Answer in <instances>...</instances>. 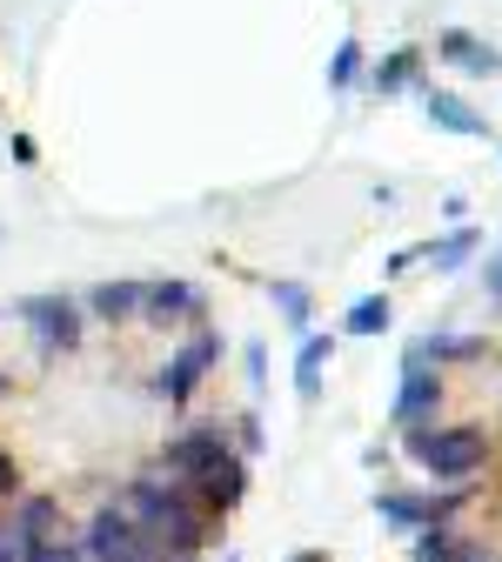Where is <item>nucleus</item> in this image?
Here are the masks:
<instances>
[{
  "label": "nucleus",
  "instance_id": "2eb2a0df",
  "mask_svg": "<svg viewBox=\"0 0 502 562\" xmlns=\"http://www.w3.org/2000/svg\"><path fill=\"white\" fill-rule=\"evenodd\" d=\"M428 121H436L443 134H462V140H482V134H489V121H482V114H469V101H462V94H428Z\"/></svg>",
  "mask_w": 502,
  "mask_h": 562
},
{
  "label": "nucleus",
  "instance_id": "0eeeda50",
  "mask_svg": "<svg viewBox=\"0 0 502 562\" xmlns=\"http://www.w3.org/2000/svg\"><path fill=\"white\" fill-rule=\"evenodd\" d=\"M8 536H14L21 562H34L41 549H54V542H60V503H54V496H21V509H14V522H8Z\"/></svg>",
  "mask_w": 502,
  "mask_h": 562
},
{
  "label": "nucleus",
  "instance_id": "423d86ee",
  "mask_svg": "<svg viewBox=\"0 0 502 562\" xmlns=\"http://www.w3.org/2000/svg\"><path fill=\"white\" fill-rule=\"evenodd\" d=\"M188 488H194V496H201L214 516H228V509L248 496V456H235V449H228V456H214L208 469L188 475Z\"/></svg>",
  "mask_w": 502,
  "mask_h": 562
},
{
  "label": "nucleus",
  "instance_id": "bb28decb",
  "mask_svg": "<svg viewBox=\"0 0 502 562\" xmlns=\"http://www.w3.org/2000/svg\"><path fill=\"white\" fill-rule=\"evenodd\" d=\"M456 562H495V549H489V542H462Z\"/></svg>",
  "mask_w": 502,
  "mask_h": 562
},
{
  "label": "nucleus",
  "instance_id": "9d476101",
  "mask_svg": "<svg viewBox=\"0 0 502 562\" xmlns=\"http://www.w3.org/2000/svg\"><path fill=\"white\" fill-rule=\"evenodd\" d=\"M88 315L94 322H141L148 315V281H101V289H88Z\"/></svg>",
  "mask_w": 502,
  "mask_h": 562
},
{
  "label": "nucleus",
  "instance_id": "412c9836",
  "mask_svg": "<svg viewBox=\"0 0 502 562\" xmlns=\"http://www.w3.org/2000/svg\"><path fill=\"white\" fill-rule=\"evenodd\" d=\"M415 60H422L415 47H402V54H389V60L376 67V88H382V94H395V88H409V81H415Z\"/></svg>",
  "mask_w": 502,
  "mask_h": 562
},
{
  "label": "nucleus",
  "instance_id": "ddd939ff",
  "mask_svg": "<svg viewBox=\"0 0 502 562\" xmlns=\"http://www.w3.org/2000/svg\"><path fill=\"white\" fill-rule=\"evenodd\" d=\"M335 362V335H309L302 348H295V395L302 402H315L322 395V369Z\"/></svg>",
  "mask_w": 502,
  "mask_h": 562
},
{
  "label": "nucleus",
  "instance_id": "1a4fd4ad",
  "mask_svg": "<svg viewBox=\"0 0 502 562\" xmlns=\"http://www.w3.org/2000/svg\"><path fill=\"white\" fill-rule=\"evenodd\" d=\"M443 402V375L428 369L422 356H402V395H395V422L402 429H415V422H428Z\"/></svg>",
  "mask_w": 502,
  "mask_h": 562
},
{
  "label": "nucleus",
  "instance_id": "f8f14e48",
  "mask_svg": "<svg viewBox=\"0 0 502 562\" xmlns=\"http://www.w3.org/2000/svg\"><path fill=\"white\" fill-rule=\"evenodd\" d=\"M436 54H443L449 67H462V75H502V54H495L489 41H476V34H462V27H449V34L436 41Z\"/></svg>",
  "mask_w": 502,
  "mask_h": 562
},
{
  "label": "nucleus",
  "instance_id": "4be33fe9",
  "mask_svg": "<svg viewBox=\"0 0 502 562\" xmlns=\"http://www.w3.org/2000/svg\"><path fill=\"white\" fill-rule=\"evenodd\" d=\"M355 75H362V41H342L335 60H328V88L342 94V88H355Z\"/></svg>",
  "mask_w": 502,
  "mask_h": 562
},
{
  "label": "nucleus",
  "instance_id": "a211bd4d",
  "mask_svg": "<svg viewBox=\"0 0 502 562\" xmlns=\"http://www.w3.org/2000/svg\"><path fill=\"white\" fill-rule=\"evenodd\" d=\"M476 248H482V235H476V228H456V235H443V241H428L422 255L436 261V274H456V268L476 261Z\"/></svg>",
  "mask_w": 502,
  "mask_h": 562
},
{
  "label": "nucleus",
  "instance_id": "f257e3e1",
  "mask_svg": "<svg viewBox=\"0 0 502 562\" xmlns=\"http://www.w3.org/2000/svg\"><path fill=\"white\" fill-rule=\"evenodd\" d=\"M114 509H127L141 529H148V542L175 562V555H201V542L214 536V509L194 496V488L175 475H134L121 496H114Z\"/></svg>",
  "mask_w": 502,
  "mask_h": 562
},
{
  "label": "nucleus",
  "instance_id": "5701e85b",
  "mask_svg": "<svg viewBox=\"0 0 502 562\" xmlns=\"http://www.w3.org/2000/svg\"><path fill=\"white\" fill-rule=\"evenodd\" d=\"M255 449H261V422L242 415V422H235V456H255Z\"/></svg>",
  "mask_w": 502,
  "mask_h": 562
},
{
  "label": "nucleus",
  "instance_id": "7ed1b4c3",
  "mask_svg": "<svg viewBox=\"0 0 502 562\" xmlns=\"http://www.w3.org/2000/svg\"><path fill=\"white\" fill-rule=\"evenodd\" d=\"M81 555L88 562H168L155 542H148V529H141L127 509H101L94 522H88V536H81Z\"/></svg>",
  "mask_w": 502,
  "mask_h": 562
},
{
  "label": "nucleus",
  "instance_id": "cd10ccee",
  "mask_svg": "<svg viewBox=\"0 0 502 562\" xmlns=\"http://www.w3.org/2000/svg\"><path fill=\"white\" fill-rule=\"evenodd\" d=\"M14 482H21V475H14V456L0 449V496H14Z\"/></svg>",
  "mask_w": 502,
  "mask_h": 562
},
{
  "label": "nucleus",
  "instance_id": "9b49d317",
  "mask_svg": "<svg viewBox=\"0 0 502 562\" xmlns=\"http://www.w3.org/2000/svg\"><path fill=\"white\" fill-rule=\"evenodd\" d=\"M141 322H155V328L201 322V289H194V281H148V315H141Z\"/></svg>",
  "mask_w": 502,
  "mask_h": 562
},
{
  "label": "nucleus",
  "instance_id": "f3484780",
  "mask_svg": "<svg viewBox=\"0 0 502 562\" xmlns=\"http://www.w3.org/2000/svg\"><path fill=\"white\" fill-rule=\"evenodd\" d=\"M409 356H422V362H476L482 341L476 335H422V341H409Z\"/></svg>",
  "mask_w": 502,
  "mask_h": 562
},
{
  "label": "nucleus",
  "instance_id": "39448f33",
  "mask_svg": "<svg viewBox=\"0 0 502 562\" xmlns=\"http://www.w3.org/2000/svg\"><path fill=\"white\" fill-rule=\"evenodd\" d=\"M21 322L34 328L41 356H67V348L81 341V315H75V302H67V295H27L21 302Z\"/></svg>",
  "mask_w": 502,
  "mask_h": 562
},
{
  "label": "nucleus",
  "instance_id": "b1692460",
  "mask_svg": "<svg viewBox=\"0 0 502 562\" xmlns=\"http://www.w3.org/2000/svg\"><path fill=\"white\" fill-rule=\"evenodd\" d=\"M242 362H248V382L261 389V382H268V356H261V341H248V348H242Z\"/></svg>",
  "mask_w": 502,
  "mask_h": 562
},
{
  "label": "nucleus",
  "instance_id": "393cba45",
  "mask_svg": "<svg viewBox=\"0 0 502 562\" xmlns=\"http://www.w3.org/2000/svg\"><path fill=\"white\" fill-rule=\"evenodd\" d=\"M34 562H88V555H81V549H67V542H54V549H41Z\"/></svg>",
  "mask_w": 502,
  "mask_h": 562
},
{
  "label": "nucleus",
  "instance_id": "6e6552de",
  "mask_svg": "<svg viewBox=\"0 0 502 562\" xmlns=\"http://www.w3.org/2000/svg\"><path fill=\"white\" fill-rule=\"evenodd\" d=\"M214 456H228V429H222V422H194L188 436H175V442L161 449V469L188 482V475H194V469H208Z\"/></svg>",
  "mask_w": 502,
  "mask_h": 562
},
{
  "label": "nucleus",
  "instance_id": "a878e982",
  "mask_svg": "<svg viewBox=\"0 0 502 562\" xmlns=\"http://www.w3.org/2000/svg\"><path fill=\"white\" fill-rule=\"evenodd\" d=\"M482 281H489V302H495V308H502V255H495V261H489V268H482Z\"/></svg>",
  "mask_w": 502,
  "mask_h": 562
},
{
  "label": "nucleus",
  "instance_id": "f03ea898",
  "mask_svg": "<svg viewBox=\"0 0 502 562\" xmlns=\"http://www.w3.org/2000/svg\"><path fill=\"white\" fill-rule=\"evenodd\" d=\"M409 456L436 475V482H456L462 488V475H476L482 462H489V436L476 429V422H462V429H409Z\"/></svg>",
  "mask_w": 502,
  "mask_h": 562
},
{
  "label": "nucleus",
  "instance_id": "6ab92c4d",
  "mask_svg": "<svg viewBox=\"0 0 502 562\" xmlns=\"http://www.w3.org/2000/svg\"><path fill=\"white\" fill-rule=\"evenodd\" d=\"M395 322V308H389V295H362L348 315H342V335H382Z\"/></svg>",
  "mask_w": 502,
  "mask_h": 562
},
{
  "label": "nucleus",
  "instance_id": "20e7f679",
  "mask_svg": "<svg viewBox=\"0 0 502 562\" xmlns=\"http://www.w3.org/2000/svg\"><path fill=\"white\" fill-rule=\"evenodd\" d=\"M214 362H222V335H214V328H194V335H188V341L175 348V362L161 369V382H155V389H161L168 402H188V395L201 389V375H208Z\"/></svg>",
  "mask_w": 502,
  "mask_h": 562
},
{
  "label": "nucleus",
  "instance_id": "dca6fc26",
  "mask_svg": "<svg viewBox=\"0 0 502 562\" xmlns=\"http://www.w3.org/2000/svg\"><path fill=\"white\" fill-rule=\"evenodd\" d=\"M268 295H275V308H281V322H289L302 341H309V322H315V295L302 289V281H289V274H275L268 281Z\"/></svg>",
  "mask_w": 502,
  "mask_h": 562
},
{
  "label": "nucleus",
  "instance_id": "c85d7f7f",
  "mask_svg": "<svg viewBox=\"0 0 502 562\" xmlns=\"http://www.w3.org/2000/svg\"><path fill=\"white\" fill-rule=\"evenodd\" d=\"M0 562H21V549H14V536L0 529Z\"/></svg>",
  "mask_w": 502,
  "mask_h": 562
},
{
  "label": "nucleus",
  "instance_id": "7c9ffc66",
  "mask_svg": "<svg viewBox=\"0 0 502 562\" xmlns=\"http://www.w3.org/2000/svg\"><path fill=\"white\" fill-rule=\"evenodd\" d=\"M0 395H8V375H0Z\"/></svg>",
  "mask_w": 502,
  "mask_h": 562
},
{
  "label": "nucleus",
  "instance_id": "c756f323",
  "mask_svg": "<svg viewBox=\"0 0 502 562\" xmlns=\"http://www.w3.org/2000/svg\"><path fill=\"white\" fill-rule=\"evenodd\" d=\"M289 562H328V555H322V549H302V555H289Z\"/></svg>",
  "mask_w": 502,
  "mask_h": 562
},
{
  "label": "nucleus",
  "instance_id": "aec40b11",
  "mask_svg": "<svg viewBox=\"0 0 502 562\" xmlns=\"http://www.w3.org/2000/svg\"><path fill=\"white\" fill-rule=\"evenodd\" d=\"M456 549H462V536H456V529H443V522L415 536V562H456Z\"/></svg>",
  "mask_w": 502,
  "mask_h": 562
},
{
  "label": "nucleus",
  "instance_id": "4468645a",
  "mask_svg": "<svg viewBox=\"0 0 502 562\" xmlns=\"http://www.w3.org/2000/svg\"><path fill=\"white\" fill-rule=\"evenodd\" d=\"M376 516H382L389 529H409V536L436 529V503H422V496H395V488H382V496H376Z\"/></svg>",
  "mask_w": 502,
  "mask_h": 562
}]
</instances>
